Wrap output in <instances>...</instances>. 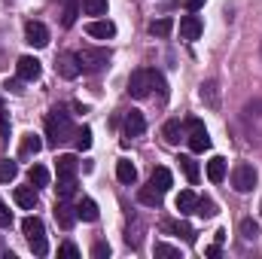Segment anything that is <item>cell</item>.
Returning <instances> with one entry per match:
<instances>
[{
    "label": "cell",
    "mask_w": 262,
    "mask_h": 259,
    "mask_svg": "<svg viewBox=\"0 0 262 259\" xmlns=\"http://www.w3.org/2000/svg\"><path fill=\"white\" fill-rule=\"evenodd\" d=\"M152 253H156L159 259H183L180 247H174V244H165V241H159V244L152 247Z\"/></svg>",
    "instance_id": "d4e9b609"
},
{
    "label": "cell",
    "mask_w": 262,
    "mask_h": 259,
    "mask_svg": "<svg viewBox=\"0 0 262 259\" xmlns=\"http://www.w3.org/2000/svg\"><path fill=\"white\" fill-rule=\"evenodd\" d=\"M195 204H198V195L192 189H183L177 195V210L180 213H195Z\"/></svg>",
    "instance_id": "7402d4cb"
},
{
    "label": "cell",
    "mask_w": 262,
    "mask_h": 259,
    "mask_svg": "<svg viewBox=\"0 0 262 259\" xmlns=\"http://www.w3.org/2000/svg\"><path fill=\"white\" fill-rule=\"evenodd\" d=\"M143 131H146L143 113H140V110H131L128 116H125V137H140Z\"/></svg>",
    "instance_id": "5bb4252c"
},
{
    "label": "cell",
    "mask_w": 262,
    "mask_h": 259,
    "mask_svg": "<svg viewBox=\"0 0 262 259\" xmlns=\"http://www.w3.org/2000/svg\"><path fill=\"white\" fill-rule=\"evenodd\" d=\"M162 134H165L168 143H180V137H183V125H180V119H168L165 128H162Z\"/></svg>",
    "instance_id": "603a6c76"
},
{
    "label": "cell",
    "mask_w": 262,
    "mask_h": 259,
    "mask_svg": "<svg viewBox=\"0 0 262 259\" xmlns=\"http://www.w3.org/2000/svg\"><path fill=\"white\" fill-rule=\"evenodd\" d=\"M40 149H43V140H40V134L28 131V134L21 137V143H18V159H31V156H37Z\"/></svg>",
    "instance_id": "8fae6325"
},
{
    "label": "cell",
    "mask_w": 262,
    "mask_h": 259,
    "mask_svg": "<svg viewBox=\"0 0 262 259\" xmlns=\"http://www.w3.org/2000/svg\"><path fill=\"white\" fill-rule=\"evenodd\" d=\"M55 168H58V177H76L79 162H76V156H58Z\"/></svg>",
    "instance_id": "44dd1931"
},
{
    "label": "cell",
    "mask_w": 262,
    "mask_h": 259,
    "mask_svg": "<svg viewBox=\"0 0 262 259\" xmlns=\"http://www.w3.org/2000/svg\"><path fill=\"white\" fill-rule=\"evenodd\" d=\"M76 220H85V223H95L98 220V204L92 198H82L76 204Z\"/></svg>",
    "instance_id": "ffe728a7"
},
{
    "label": "cell",
    "mask_w": 262,
    "mask_h": 259,
    "mask_svg": "<svg viewBox=\"0 0 262 259\" xmlns=\"http://www.w3.org/2000/svg\"><path fill=\"white\" fill-rule=\"evenodd\" d=\"M46 137H49L52 146H58V143H64V140L73 137V125H70V116L64 110H52L46 116Z\"/></svg>",
    "instance_id": "3957f363"
},
{
    "label": "cell",
    "mask_w": 262,
    "mask_h": 259,
    "mask_svg": "<svg viewBox=\"0 0 262 259\" xmlns=\"http://www.w3.org/2000/svg\"><path fill=\"white\" fill-rule=\"evenodd\" d=\"M259 52H262V49H259Z\"/></svg>",
    "instance_id": "bcb514c9"
},
{
    "label": "cell",
    "mask_w": 262,
    "mask_h": 259,
    "mask_svg": "<svg viewBox=\"0 0 262 259\" xmlns=\"http://www.w3.org/2000/svg\"><path fill=\"white\" fill-rule=\"evenodd\" d=\"M9 128H12V125H9V113L0 110V137H3V140H9Z\"/></svg>",
    "instance_id": "60d3db41"
},
{
    "label": "cell",
    "mask_w": 262,
    "mask_h": 259,
    "mask_svg": "<svg viewBox=\"0 0 262 259\" xmlns=\"http://www.w3.org/2000/svg\"><path fill=\"white\" fill-rule=\"evenodd\" d=\"M195 213H198V217H213V213H216V204H213L210 198H198Z\"/></svg>",
    "instance_id": "e575fe53"
},
{
    "label": "cell",
    "mask_w": 262,
    "mask_h": 259,
    "mask_svg": "<svg viewBox=\"0 0 262 259\" xmlns=\"http://www.w3.org/2000/svg\"><path fill=\"white\" fill-rule=\"evenodd\" d=\"M201 98H204L210 107H216V82H204V85H201Z\"/></svg>",
    "instance_id": "8d00e7d4"
},
{
    "label": "cell",
    "mask_w": 262,
    "mask_h": 259,
    "mask_svg": "<svg viewBox=\"0 0 262 259\" xmlns=\"http://www.w3.org/2000/svg\"><path fill=\"white\" fill-rule=\"evenodd\" d=\"M204 256L216 259V256H220V244H216V241H213V244H210V247H207V250H204Z\"/></svg>",
    "instance_id": "7bdbcfd3"
},
{
    "label": "cell",
    "mask_w": 262,
    "mask_h": 259,
    "mask_svg": "<svg viewBox=\"0 0 262 259\" xmlns=\"http://www.w3.org/2000/svg\"><path fill=\"white\" fill-rule=\"evenodd\" d=\"M76 64H79V73H101L110 64V52L107 49H79Z\"/></svg>",
    "instance_id": "277c9868"
},
{
    "label": "cell",
    "mask_w": 262,
    "mask_h": 259,
    "mask_svg": "<svg viewBox=\"0 0 262 259\" xmlns=\"http://www.w3.org/2000/svg\"><path fill=\"white\" fill-rule=\"evenodd\" d=\"M55 192H58V201H67L70 195L76 192V180H73V177H58V186H55Z\"/></svg>",
    "instance_id": "4316f807"
},
{
    "label": "cell",
    "mask_w": 262,
    "mask_h": 259,
    "mask_svg": "<svg viewBox=\"0 0 262 259\" xmlns=\"http://www.w3.org/2000/svg\"><path fill=\"white\" fill-rule=\"evenodd\" d=\"M259 210H262V204H259Z\"/></svg>",
    "instance_id": "f6af8a7d"
},
{
    "label": "cell",
    "mask_w": 262,
    "mask_h": 259,
    "mask_svg": "<svg viewBox=\"0 0 262 259\" xmlns=\"http://www.w3.org/2000/svg\"><path fill=\"white\" fill-rule=\"evenodd\" d=\"M25 40H28L34 49H43V46H49V28H46L43 21H28V25H25Z\"/></svg>",
    "instance_id": "ba28073f"
},
{
    "label": "cell",
    "mask_w": 262,
    "mask_h": 259,
    "mask_svg": "<svg viewBox=\"0 0 262 259\" xmlns=\"http://www.w3.org/2000/svg\"><path fill=\"white\" fill-rule=\"evenodd\" d=\"M165 229H168V232L183 235L186 241H195V229H192V226H186V223H165Z\"/></svg>",
    "instance_id": "836d02e7"
},
{
    "label": "cell",
    "mask_w": 262,
    "mask_h": 259,
    "mask_svg": "<svg viewBox=\"0 0 262 259\" xmlns=\"http://www.w3.org/2000/svg\"><path fill=\"white\" fill-rule=\"evenodd\" d=\"M79 9H82V6H79L76 0H67V3H64V15H61V25H64V28H70V25L76 21V15H79Z\"/></svg>",
    "instance_id": "d6a6232c"
},
{
    "label": "cell",
    "mask_w": 262,
    "mask_h": 259,
    "mask_svg": "<svg viewBox=\"0 0 262 259\" xmlns=\"http://www.w3.org/2000/svg\"><path fill=\"white\" fill-rule=\"evenodd\" d=\"M171 183H174V177H171V171H168V168H156V171H152V177H149V186H152V189H159L162 195L171 189Z\"/></svg>",
    "instance_id": "2e32d148"
},
{
    "label": "cell",
    "mask_w": 262,
    "mask_h": 259,
    "mask_svg": "<svg viewBox=\"0 0 262 259\" xmlns=\"http://www.w3.org/2000/svg\"><path fill=\"white\" fill-rule=\"evenodd\" d=\"M73 140H76V149H89L92 146V128H79L73 134Z\"/></svg>",
    "instance_id": "d590c367"
},
{
    "label": "cell",
    "mask_w": 262,
    "mask_h": 259,
    "mask_svg": "<svg viewBox=\"0 0 262 259\" xmlns=\"http://www.w3.org/2000/svg\"><path fill=\"white\" fill-rule=\"evenodd\" d=\"M12 198H15L18 207L34 210V207H37V186H34V183H31V186H18V189L12 192Z\"/></svg>",
    "instance_id": "4fadbf2b"
},
{
    "label": "cell",
    "mask_w": 262,
    "mask_h": 259,
    "mask_svg": "<svg viewBox=\"0 0 262 259\" xmlns=\"http://www.w3.org/2000/svg\"><path fill=\"white\" fill-rule=\"evenodd\" d=\"M85 31H89V37H95V40H113V37H116V25H113L110 18H95V21L85 25Z\"/></svg>",
    "instance_id": "30bf717a"
},
{
    "label": "cell",
    "mask_w": 262,
    "mask_h": 259,
    "mask_svg": "<svg viewBox=\"0 0 262 259\" xmlns=\"http://www.w3.org/2000/svg\"><path fill=\"white\" fill-rule=\"evenodd\" d=\"M58 73L64 79H76L79 76V64H76V55H58Z\"/></svg>",
    "instance_id": "ac0fdd59"
},
{
    "label": "cell",
    "mask_w": 262,
    "mask_h": 259,
    "mask_svg": "<svg viewBox=\"0 0 262 259\" xmlns=\"http://www.w3.org/2000/svg\"><path fill=\"white\" fill-rule=\"evenodd\" d=\"M207 180H210V183H223V180H226V159H223V156H213V159L207 162Z\"/></svg>",
    "instance_id": "e0dca14e"
},
{
    "label": "cell",
    "mask_w": 262,
    "mask_h": 259,
    "mask_svg": "<svg viewBox=\"0 0 262 259\" xmlns=\"http://www.w3.org/2000/svg\"><path fill=\"white\" fill-rule=\"evenodd\" d=\"M92 256H95V259H104V256H110V244H104V241H98V244L92 247Z\"/></svg>",
    "instance_id": "ab89813d"
},
{
    "label": "cell",
    "mask_w": 262,
    "mask_h": 259,
    "mask_svg": "<svg viewBox=\"0 0 262 259\" xmlns=\"http://www.w3.org/2000/svg\"><path fill=\"white\" fill-rule=\"evenodd\" d=\"M152 76H156V70H134L128 76V95L131 98H137V101L149 98V92H152Z\"/></svg>",
    "instance_id": "8992f818"
},
{
    "label": "cell",
    "mask_w": 262,
    "mask_h": 259,
    "mask_svg": "<svg viewBox=\"0 0 262 259\" xmlns=\"http://www.w3.org/2000/svg\"><path fill=\"white\" fill-rule=\"evenodd\" d=\"M174 31V21L171 18H156V21H149V34L152 37H168Z\"/></svg>",
    "instance_id": "484cf974"
},
{
    "label": "cell",
    "mask_w": 262,
    "mask_h": 259,
    "mask_svg": "<svg viewBox=\"0 0 262 259\" xmlns=\"http://www.w3.org/2000/svg\"><path fill=\"white\" fill-rule=\"evenodd\" d=\"M85 15H104L107 12V0H82L79 3Z\"/></svg>",
    "instance_id": "1f68e13d"
},
{
    "label": "cell",
    "mask_w": 262,
    "mask_h": 259,
    "mask_svg": "<svg viewBox=\"0 0 262 259\" xmlns=\"http://www.w3.org/2000/svg\"><path fill=\"white\" fill-rule=\"evenodd\" d=\"M55 220H58L61 229H73V223H76V207H70L67 201H58V204H55Z\"/></svg>",
    "instance_id": "9a60e30c"
},
{
    "label": "cell",
    "mask_w": 262,
    "mask_h": 259,
    "mask_svg": "<svg viewBox=\"0 0 262 259\" xmlns=\"http://www.w3.org/2000/svg\"><path fill=\"white\" fill-rule=\"evenodd\" d=\"M9 226H12V210L0 201V229H9Z\"/></svg>",
    "instance_id": "f35d334b"
},
{
    "label": "cell",
    "mask_w": 262,
    "mask_h": 259,
    "mask_svg": "<svg viewBox=\"0 0 262 259\" xmlns=\"http://www.w3.org/2000/svg\"><path fill=\"white\" fill-rule=\"evenodd\" d=\"M201 31H204V25H201L198 15H183V18H180V37H183V40H198Z\"/></svg>",
    "instance_id": "7c38bea8"
},
{
    "label": "cell",
    "mask_w": 262,
    "mask_h": 259,
    "mask_svg": "<svg viewBox=\"0 0 262 259\" xmlns=\"http://www.w3.org/2000/svg\"><path fill=\"white\" fill-rule=\"evenodd\" d=\"M116 177H119V183L131 186V183L137 180V168L131 165L128 159H119V162H116Z\"/></svg>",
    "instance_id": "d6986e66"
},
{
    "label": "cell",
    "mask_w": 262,
    "mask_h": 259,
    "mask_svg": "<svg viewBox=\"0 0 262 259\" xmlns=\"http://www.w3.org/2000/svg\"><path fill=\"white\" fill-rule=\"evenodd\" d=\"M6 89H9V92H21V82H18V79H9Z\"/></svg>",
    "instance_id": "ee69618b"
},
{
    "label": "cell",
    "mask_w": 262,
    "mask_h": 259,
    "mask_svg": "<svg viewBox=\"0 0 262 259\" xmlns=\"http://www.w3.org/2000/svg\"><path fill=\"white\" fill-rule=\"evenodd\" d=\"M189 149H192V153L210 149V134H207V128H204L198 119H189Z\"/></svg>",
    "instance_id": "52a82bcc"
},
{
    "label": "cell",
    "mask_w": 262,
    "mask_h": 259,
    "mask_svg": "<svg viewBox=\"0 0 262 259\" xmlns=\"http://www.w3.org/2000/svg\"><path fill=\"white\" fill-rule=\"evenodd\" d=\"M137 198H140V204H149V207H159V204H162V192H159V189H152L149 183L140 189V195H137Z\"/></svg>",
    "instance_id": "83f0119b"
},
{
    "label": "cell",
    "mask_w": 262,
    "mask_h": 259,
    "mask_svg": "<svg viewBox=\"0 0 262 259\" xmlns=\"http://www.w3.org/2000/svg\"><path fill=\"white\" fill-rule=\"evenodd\" d=\"M241 238H244V241H256V238H259V223L250 220V217L241 220Z\"/></svg>",
    "instance_id": "f546056e"
},
{
    "label": "cell",
    "mask_w": 262,
    "mask_h": 259,
    "mask_svg": "<svg viewBox=\"0 0 262 259\" xmlns=\"http://www.w3.org/2000/svg\"><path fill=\"white\" fill-rule=\"evenodd\" d=\"M204 3H207V0H183V6H186L189 12H198V9H201Z\"/></svg>",
    "instance_id": "b9f144b4"
},
{
    "label": "cell",
    "mask_w": 262,
    "mask_h": 259,
    "mask_svg": "<svg viewBox=\"0 0 262 259\" xmlns=\"http://www.w3.org/2000/svg\"><path fill=\"white\" fill-rule=\"evenodd\" d=\"M241 131H244L247 143L262 149V101H250L241 110Z\"/></svg>",
    "instance_id": "6da1fadb"
},
{
    "label": "cell",
    "mask_w": 262,
    "mask_h": 259,
    "mask_svg": "<svg viewBox=\"0 0 262 259\" xmlns=\"http://www.w3.org/2000/svg\"><path fill=\"white\" fill-rule=\"evenodd\" d=\"M28 180H31L34 186H49V171H46L43 165H34V168L28 171Z\"/></svg>",
    "instance_id": "f1b7e54d"
},
{
    "label": "cell",
    "mask_w": 262,
    "mask_h": 259,
    "mask_svg": "<svg viewBox=\"0 0 262 259\" xmlns=\"http://www.w3.org/2000/svg\"><path fill=\"white\" fill-rule=\"evenodd\" d=\"M15 73H18V79L34 82V79H40L43 67H40V61H37L34 55H21V58H18V64H15Z\"/></svg>",
    "instance_id": "9c48e42d"
},
{
    "label": "cell",
    "mask_w": 262,
    "mask_h": 259,
    "mask_svg": "<svg viewBox=\"0 0 262 259\" xmlns=\"http://www.w3.org/2000/svg\"><path fill=\"white\" fill-rule=\"evenodd\" d=\"M58 256H67V259H76L79 256V247L73 244V241H64L61 247H58Z\"/></svg>",
    "instance_id": "74e56055"
},
{
    "label": "cell",
    "mask_w": 262,
    "mask_h": 259,
    "mask_svg": "<svg viewBox=\"0 0 262 259\" xmlns=\"http://www.w3.org/2000/svg\"><path fill=\"white\" fill-rule=\"evenodd\" d=\"M256 168L250 165V162H238L235 168H232V186L238 189V192H250L253 186H256Z\"/></svg>",
    "instance_id": "5b68a950"
},
{
    "label": "cell",
    "mask_w": 262,
    "mask_h": 259,
    "mask_svg": "<svg viewBox=\"0 0 262 259\" xmlns=\"http://www.w3.org/2000/svg\"><path fill=\"white\" fill-rule=\"evenodd\" d=\"M177 162H180V171L186 174V180H189V183H198V165H195V159H192V156H180Z\"/></svg>",
    "instance_id": "cb8c5ba5"
},
{
    "label": "cell",
    "mask_w": 262,
    "mask_h": 259,
    "mask_svg": "<svg viewBox=\"0 0 262 259\" xmlns=\"http://www.w3.org/2000/svg\"><path fill=\"white\" fill-rule=\"evenodd\" d=\"M21 232H25V238H28V244H31V250H34L37 256H46V253H49L46 226H43L40 217H25V220H21Z\"/></svg>",
    "instance_id": "7a4b0ae2"
},
{
    "label": "cell",
    "mask_w": 262,
    "mask_h": 259,
    "mask_svg": "<svg viewBox=\"0 0 262 259\" xmlns=\"http://www.w3.org/2000/svg\"><path fill=\"white\" fill-rule=\"evenodd\" d=\"M15 174H18V165H15V162H9V159H0V183L15 180Z\"/></svg>",
    "instance_id": "4dcf8cb0"
}]
</instances>
